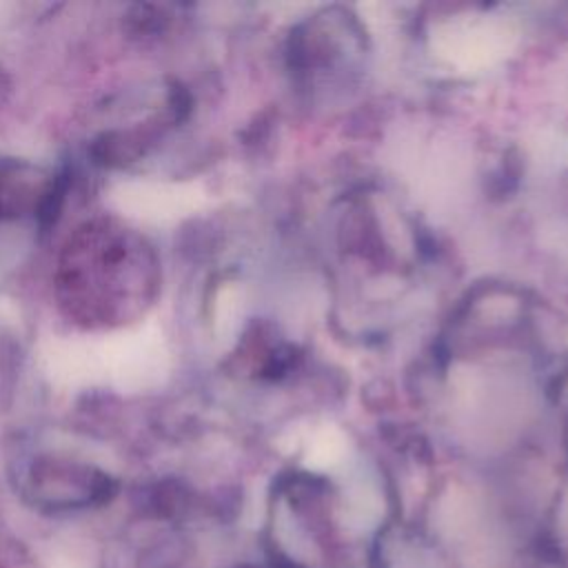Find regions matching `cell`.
Returning a JSON list of instances; mask_svg holds the SVG:
<instances>
[{
    "label": "cell",
    "instance_id": "6da1fadb",
    "mask_svg": "<svg viewBox=\"0 0 568 568\" xmlns=\"http://www.w3.org/2000/svg\"><path fill=\"white\" fill-rule=\"evenodd\" d=\"M160 291V262L135 229L100 217L78 226L62 246L55 295L62 313L87 328L142 317Z\"/></svg>",
    "mask_w": 568,
    "mask_h": 568
},
{
    "label": "cell",
    "instance_id": "7a4b0ae2",
    "mask_svg": "<svg viewBox=\"0 0 568 568\" xmlns=\"http://www.w3.org/2000/svg\"><path fill=\"white\" fill-rule=\"evenodd\" d=\"M33 499L49 508H80L102 504L115 490L102 470L58 457H40L29 470Z\"/></svg>",
    "mask_w": 568,
    "mask_h": 568
},
{
    "label": "cell",
    "instance_id": "3957f363",
    "mask_svg": "<svg viewBox=\"0 0 568 568\" xmlns=\"http://www.w3.org/2000/svg\"><path fill=\"white\" fill-rule=\"evenodd\" d=\"M64 197V182L27 160H0V222L36 215L51 222Z\"/></svg>",
    "mask_w": 568,
    "mask_h": 568
}]
</instances>
